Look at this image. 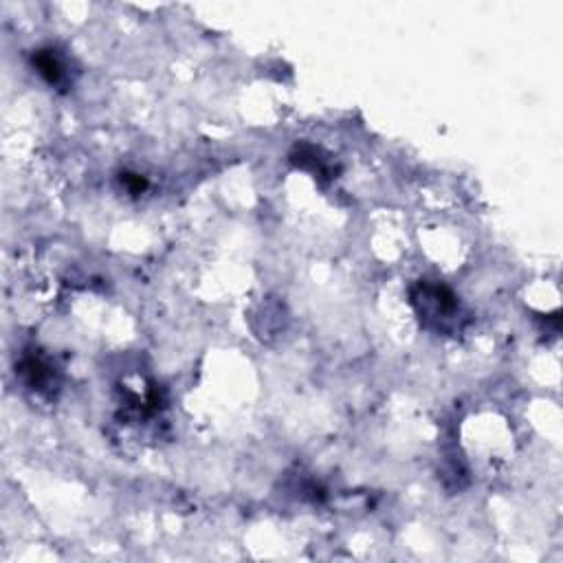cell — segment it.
I'll use <instances>...</instances> for the list:
<instances>
[{
    "label": "cell",
    "mask_w": 563,
    "mask_h": 563,
    "mask_svg": "<svg viewBox=\"0 0 563 563\" xmlns=\"http://www.w3.org/2000/svg\"><path fill=\"white\" fill-rule=\"evenodd\" d=\"M121 183L125 185V190L128 192H133V194H141L145 187H148V181L143 176H139V174H121Z\"/></svg>",
    "instance_id": "cell-3"
},
{
    "label": "cell",
    "mask_w": 563,
    "mask_h": 563,
    "mask_svg": "<svg viewBox=\"0 0 563 563\" xmlns=\"http://www.w3.org/2000/svg\"><path fill=\"white\" fill-rule=\"evenodd\" d=\"M20 372L27 376V383L31 388H42L44 383L51 381L48 368L42 361H38V359H24L22 366H20Z\"/></svg>",
    "instance_id": "cell-2"
},
{
    "label": "cell",
    "mask_w": 563,
    "mask_h": 563,
    "mask_svg": "<svg viewBox=\"0 0 563 563\" xmlns=\"http://www.w3.org/2000/svg\"><path fill=\"white\" fill-rule=\"evenodd\" d=\"M33 64L38 73L48 82V84H60L64 78V66L60 58L56 56V51H38L33 56Z\"/></svg>",
    "instance_id": "cell-1"
}]
</instances>
